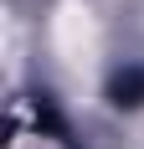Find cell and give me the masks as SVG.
<instances>
[{
	"label": "cell",
	"mask_w": 144,
	"mask_h": 149,
	"mask_svg": "<svg viewBox=\"0 0 144 149\" xmlns=\"http://www.w3.org/2000/svg\"><path fill=\"white\" fill-rule=\"evenodd\" d=\"M113 103H144V67H129L124 77H113Z\"/></svg>",
	"instance_id": "cell-1"
}]
</instances>
